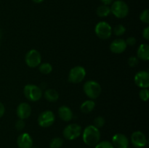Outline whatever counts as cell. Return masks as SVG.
<instances>
[{
    "instance_id": "ac0fdd59",
    "label": "cell",
    "mask_w": 149,
    "mask_h": 148,
    "mask_svg": "<svg viewBox=\"0 0 149 148\" xmlns=\"http://www.w3.org/2000/svg\"><path fill=\"white\" fill-rule=\"evenodd\" d=\"M95 107V103L93 100H89L84 101L82 104L80 106V110L83 113H85V114H87V113H90L94 110Z\"/></svg>"
},
{
    "instance_id": "9c48e42d",
    "label": "cell",
    "mask_w": 149,
    "mask_h": 148,
    "mask_svg": "<svg viewBox=\"0 0 149 148\" xmlns=\"http://www.w3.org/2000/svg\"><path fill=\"white\" fill-rule=\"evenodd\" d=\"M55 120V114L50 110L44 111L38 118V123L42 128H48L52 126Z\"/></svg>"
},
{
    "instance_id": "7c38bea8",
    "label": "cell",
    "mask_w": 149,
    "mask_h": 148,
    "mask_svg": "<svg viewBox=\"0 0 149 148\" xmlns=\"http://www.w3.org/2000/svg\"><path fill=\"white\" fill-rule=\"evenodd\" d=\"M112 145L116 148H128L129 140L125 134L116 133L112 137Z\"/></svg>"
},
{
    "instance_id": "484cf974",
    "label": "cell",
    "mask_w": 149,
    "mask_h": 148,
    "mask_svg": "<svg viewBox=\"0 0 149 148\" xmlns=\"http://www.w3.org/2000/svg\"><path fill=\"white\" fill-rule=\"evenodd\" d=\"M95 148H114L112 143H111L109 141H103V142H98L95 145Z\"/></svg>"
},
{
    "instance_id": "ba28073f",
    "label": "cell",
    "mask_w": 149,
    "mask_h": 148,
    "mask_svg": "<svg viewBox=\"0 0 149 148\" xmlns=\"http://www.w3.org/2000/svg\"><path fill=\"white\" fill-rule=\"evenodd\" d=\"M42 61V57L39 51L36 49H31L26 53L25 62L30 68H36L39 66Z\"/></svg>"
},
{
    "instance_id": "4dcf8cb0",
    "label": "cell",
    "mask_w": 149,
    "mask_h": 148,
    "mask_svg": "<svg viewBox=\"0 0 149 148\" xmlns=\"http://www.w3.org/2000/svg\"><path fill=\"white\" fill-rule=\"evenodd\" d=\"M143 36L146 40H148L149 39V27L147 26L143 30Z\"/></svg>"
},
{
    "instance_id": "9a60e30c",
    "label": "cell",
    "mask_w": 149,
    "mask_h": 148,
    "mask_svg": "<svg viewBox=\"0 0 149 148\" xmlns=\"http://www.w3.org/2000/svg\"><path fill=\"white\" fill-rule=\"evenodd\" d=\"M17 144L19 148H31L33 146V140L29 133H23L17 137Z\"/></svg>"
},
{
    "instance_id": "4fadbf2b",
    "label": "cell",
    "mask_w": 149,
    "mask_h": 148,
    "mask_svg": "<svg viewBox=\"0 0 149 148\" xmlns=\"http://www.w3.org/2000/svg\"><path fill=\"white\" fill-rule=\"evenodd\" d=\"M16 113L19 118L25 120L30 117L31 114V107L28 103L22 102L17 106Z\"/></svg>"
},
{
    "instance_id": "8992f818",
    "label": "cell",
    "mask_w": 149,
    "mask_h": 148,
    "mask_svg": "<svg viewBox=\"0 0 149 148\" xmlns=\"http://www.w3.org/2000/svg\"><path fill=\"white\" fill-rule=\"evenodd\" d=\"M81 127L77 123H71L68 125L63 131L64 138L68 140H74L81 135Z\"/></svg>"
},
{
    "instance_id": "8fae6325",
    "label": "cell",
    "mask_w": 149,
    "mask_h": 148,
    "mask_svg": "<svg viewBox=\"0 0 149 148\" xmlns=\"http://www.w3.org/2000/svg\"><path fill=\"white\" fill-rule=\"evenodd\" d=\"M131 142L132 145L136 148H143L146 145L147 139L146 135L140 131H137L131 135Z\"/></svg>"
},
{
    "instance_id": "2e32d148",
    "label": "cell",
    "mask_w": 149,
    "mask_h": 148,
    "mask_svg": "<svg viewBox=\"0 0 149 148\" xmlns=\"http://www.w3.org/2000/svg\"><path fill=\"white\" fill-rule=\"evenodd\" d=\"M58 115L65 122H68L72 120L73 118V113L70 107L67 106H61L58 109Z\"/></svg>"
},
{
    "instance_id": "83f0119b",
    "label": "cell",
    "mask_w": 149,
    "mask_h": 148,
    "mask_svg": "<svg viewBox=\"0 0 149 148\" xmlns=\"http://www.w3.org/2000/svg\"><path fill=\"white\" fill-rule=\"evenodd\" d=\"M127 63L129 65L130 67L131 68H134V67H136L137 65L139 63V60H138V58L137 57H130L128 59Z\"/></svg>"
},
{
    "instance_id": "7a4b0ae2",
    "label": "cell",
    "mask_w": 149,
    "mask_h": 148,
    "mask_svg": "<svg viewBox=\"0 0 149 148\" xmlns=\"http://www.w3.org/2000/svg\"><path fill=\"white\" fill-rule=\"evenodd\" d=\"M84 92L91 100L97 99L101 94L102 89L100 84L94 81H87L83 86Z\"/></svg>"
},
{
    "instance_id": "f1b7e54d",
    "label": "cell",
    "mask_w": 149,
    "mask_h": 148,
    "mask_svg": "<svg viewBox=\"0 0 149 148\" xmlns=\"http://www.w3.org/2000/svg\"><path fill=\"white\" fill-rule=\"evenodd\" d=\"M26 126V123L22 119H19L18 120H17L15 123V128L18 131H22L25 128Z\"/></svg>"
},
{
    "instance_id": "6da1fadb",
    "label": "cell",
    "mask_w": 149,
    "mask_h": 148,
    "mask_svg": "<svg viewBox=\"0 0 149 148\" xmlns=\"http://www.w3.org/2000/svg\"><path fill=\"white\" fill-rule=\"evenodd\" d=\"M82 139L84 143L88 146H95L100 139V131L94 126H87L83 131Z\"/></svg>"
},
{
    "instance_id": "d6986e66",
    "label": "cell",
    "mask_w": 149,
    "mask_h": 148,
    "mask_svg": "<svg viewBox=\"0 0 149 148\" xmlns=\"http://www.w3.org/2000/svg\"><path fill=\"white\" fill-rule=\"evenodd\" d=\"M45 97L47 101L54 102L59 99V94L58 91L53 89H47L45 92Z\"/></svg>"
},
{
    "instance_id": "52a82bcc",
    "label": "cell",
    "mask_w": 149,
    "mask_h": 148,
    "mask_svg": "<svg viewBox=\"0 0 149 148\" xmlns=\"http://www.w3.org/2000/svg\"><path fill=\"white\" fill-rule=\"evenodd\" d=\"M86 71L82 66H76L71 68L68 74V81L73 84H79L84 79Z\"/></svg>"
},
{
    "instance_id": "30bf717a",
    "label": "cell",
    "mask_w": 149,
    "mask_h": 148,
    "mask_svg": "<svg viewBox=\"0 0 149 148\" xmlns=\"http://www.w3.org/2000/svg\"><path fill=\"white\" fill-rule=\"evenodd\" d=\"M135 84L142 89H148L149 86V74L147 71H141L137 73L134 78Z\"/></svg>"
},
{
    "instance_id": "44dd1931",
    "label": "cell",
    "mask_w": 149,
    "mask_h": 148,
    "mask_svg": "<svg viewBox=\"0 0 149 148\" xmlns=\"http://www.w3.org/2000/svg\"><path fill=\"white\" fill-rule=\"evenodd\" d=\"M39 70L42 74L47 75L50 73L52 71V66L48 62H45V63L41 64L39 66Z\"/></svg>"
},
{
    "instance_id": "d6a6232c",
    "label": "cell",
    "mask_w": 149,
    "mask_h": 148,
    "mask_svg": "<svg viewBox=\"0 0 149 148\" xmlns=\"http://www.w3.org/2000/svg\"><path fill=\"white\" fill-rule=\"evenodd\" d=\"M100 1H101L103 4H105V5L109 6V4H112V2L113 1V0H100Z\"/></svg>"
},
{
    "instance_id": "1f68e13d",
    "label": "cell",
    "mask_w": 149,
    "mask_h": 148,
    "mask_svg": "<svg viewBox=\"0 0 149 148\" xmlns=\"http://www.w3.org/2000/svg\"><path fill=\"white\" fill-rule=\"evenodd\" d=\"M4 112H5V107H4V104L0 102V118L4 115Z\"/></svg>"
},
{
    "instance_id": "5b68a950",
    "label": "cell",
    "mask_w": 149,
    "mask_h": 148,
    "mask_svg": "<svg viewBox=\"0 0 149 148\" xmlns=\"http://www.w3.org/2000/svg\"><path fill=\"white\" fill-rule=\"evenodd\" d=\"M95 32L97 37L106 40L109 39L112 34V28L110 25L105 21H100L95 28Z\"/></svg>"
},
{
    "instance_id": "cb8c5ba5",
    "label": "cell",
    "mask_w": 149,
    "mask_h": 148,
    "mask_svg": "<svg viewBox=\"0 0 149 148\" xmlns=\"http://www.w3.org/2000/svg\"><path fill=\"white\" fill-rule=\"evenodd\" d=\"M105 124V118L102 116H97V118H95L94 120V125L93 126H95L97 129H100V128L103 127Z\"/></svg>"
},
{
    "instance_id": "3957f363",
    "label": "cell",
    "mask_w": 149,
    "mask_h": 148,
    "mask_svg": "<svg viewBox=\"0 0 149 148\" xmlns=\"http://www.w3.org/2000/svg\"><path fill=\"white\" fill-rule=\"evenodd\" d=\"M110 9L111 12L117 18H124L127 17L129 13V7L126 2L122 0H116L112 2Z\"/></svg>"
},
{
    "instance_id": "e0dca14e",
    "label": "cell",
    "mask_w": 149,
    "mask_h": 148,
    "mask_svg": "<svg viewBox=\"0 0 149 148\" xmlns=\"http://www.w3.org/2000/svg\"><path fill=\"white\" fill-rule=\"evenodd\" d=\"M138 59L147 61L149 59V46L147 44H142L138 47L137 52Z\"/></svg>"
},
{
    "instance_id": "f546056e",
    "label": "cell",
    "mask_w": 149,
    "mask_h": 148,
    "mask_svg": "<svg viewBox=\"0 0 149 148\" xmlns=\"http://www.w3.org/2000/svg\"><path fill=\"white\" fill-rule=\"evenodd\" d=\"M136 39L135 37H133V36H130L125 41L127 45H128V46H134L136 44Z\"/></svg>"
},
{
    "instance_id": "4316f807",
    "label": "cell",
    "mask_w": 149,
    "mask_h": 148,
    "mask_svg": "<svg viewBox=\"0 0 149 148\" xmlns=\"http://www.w3.org/2000/svg\"><path fill=\"white\" fill-rule=\"evenodd\" d=\"M139 97L143 101H147L149 97V91L148 89H142L139 92Z\"/></svg>"
},
{
    "instance_id": "603a6c76",
    "label": "cell",
    "mask_w": 149,
    "mask_h": 148,
    "mask_svg": "<svg viewBox=\"0 0 149 148\" xmlns=\"http://www.w3.org/2000/svg\"><path fill=\"white\" fill-rule=\"evenodd\" d=\"M125 31H126V28L122 25H117V26H115L113 30H112V32L116 36H122L125 33Z\"/></svg>"
},
{
    "instance_id": "836d02e7",
    "label": "cell",
    "mask_w": 149,
    "mask_h": 148,
    "mask_svg": "<svg viewBox=\"0 0 149 148\" xmlns=\"http://www.w3.org/2000/svg\"><path fill=\"white\" fill-rule=\"evenodd\" d=\"M32 1L35 3H41V2H42L44 0H32Z\"/></svg>"
},
{
    "instance_id": "5bb4252c",
    "label": "cell",
    "mask_w": 149,
    "mask_h": 148,
    "mask_svg": "<svg viewBox=\"0 0 149 148\" xmlns=\"http://www.w3.org/2000/svg\"><path fill=\"white\" fill-rule=\"evenodd\" d=\"M127 44L122 39H116L113 40L110 44V50L113 53L121 54L127 49Z\"/></svg>"
},
{
    "instance_id": "e575fe53",
    "label": "cell",
    "mask_w": 149,
    "mask_h": 148,
    "mask_svg": "<svg viewBox=\"0 0 149 148\" xmlns=\"http://www.w3.org/2000/svg\"><path fill=\"white\" fill-rule=\"evenodd\" d=\"M0 39H1V30H0Z\"/></svg>"
},
{
    "instance_id": "277c9868",
    "label": "cell",
    "mask_w": 149,
    "mask_h": 148,
    "mask_svg": "<svg viewBox=\"0 0 149 148\" xmlns=\"http://www.w3.org/2000/svg\"><path fill=\"white\" fill-rule=\"evenodd\" d=\"M23 94L31 102L39 101L42 97V91L39 86L33 84H27L23 89Z\"/></svg>"
},
{
    "instance_id": "ffe728a7",
    "label": "cell",
    "mask_w": 149,
    "mask_h": 148,
    "mask_svg": "<svg viewBox=\"0 0 149 148\" xmlns=\"http://www.w3.org/2000/svg\"><path fill=\"white\" fill-rule=\"evenodd\" d=\"M96 13H97V16L100 17H107L111 13V9L109 6L105 5V4H102V5L99 6L96 10Z\"/></svg>"
},
{
    "instance_id": "d4e9b609",
    "label": "cell",
    "mask_w": 149,
    "mask_h": 148,
    "mask_svg": "<svg viewBox=\"0 0 149 148\" xmlns=\"http://www.w3.org/2000/svg\"><path fill=\"white\" fill-rule=\"evenodd\" d=\"M140 19L144 23L148 24L149 23V10L148 9L143 10L140 15Z\"/></svg>"
},
{
    "instance_id": "7402d4cb",
    "label": "cell",
    "mask_w": 149,
    "mask_h": 148,
    "mask_svg": "<svg viewBox=\"0 0 149 148\" xmlns=\"http://www.w3.org/2000/svg\"><path fill=\"white\" fill-rule=\"evenodd\" d=\"M63 144V141L61 138L55 137L51 140L49 143V147L50 148H61Z\"/></svg>"
}]
</instances>
